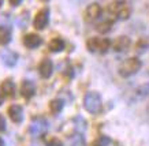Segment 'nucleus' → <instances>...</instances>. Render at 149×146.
<instances>
[{
  "label": "nucleus",
  "instance_id": "nucleus-1",
  "mask_svg": "<svg viewBox=\"0 0 149 146\" xmlns=\"http://www.w3.org/2000/svg\"><path fill=\"white\" fill-rule=\"evenodd\" d=\"M108 12L115 21H126L131 15V7L126 0H115L111 4H108Z\"/></svg>",
  "mask_w": 149,
  "mask_h": 146
},
{
  "label": "nucleus",
  "instance_id": "nucleus-2",
  "mask_svg": "<svg viewBox=\"0 0 149 146\" xmlns=\"http://www.w3.org/2000/svg\"><path fill=\"white\" fill-rule=\"evenodd\" d=\"M84 108L92 115H99L103 109V100L99 91H88L84 97Z\"/></svg>",
  "mask_w": 149,
  "mask_h": 146
},
{
  "label": "nucleus",
  "instance_id": "nucleus-3",
  "mask_svg": "<svg viewBox=\"0 0 149 146\" xmlns=\"http://www.w3.org/2000/svg\"><path fill=\"white\" fill-rule=\"evenodd\" d=\"M112 46V42L109 38L105 37H92L86 41V48L89 52L93 53H105Z\"/></svg>",
  "mask_w": 149,
  "mask_h": 146
},
{
  "label": "nucleus",
  "instance_id": "nucleus-4",
  "mask_svg": "<svg viewBox=\"0 0 149 146\" xmlns=\"http://www.w3.org/2000/svg\"><path fill=\"white\" fill-rule=\"evenodd\" d=\"M142 67V63L138 57H129V59L123 60L120 66H119V75L123 78L133 77L137 74Z\"/></svg>",
  "mask_w": 149,
  "mask_h": 146
},
{
  "label": "nucleus",
  "instance_id": "nucleus-5",
  "mask_svg": "<svg viewBox=\"0 0 149 146\" xmlns=\"http://www.w3.org/2000/svg\"><path fill=\"white\" fill-rule=\"evenodd\" d=\"M48 131V122L44 118H36L29 126V132L32 137H41Z\"/></svg>",
  "mask_w": 149,
  "mask_h": 146
},
{
  "label": "nucleus",
  "instance_id": "nucleus-6",
  "mask_svg": "<svg viewBox=\"0 0 149 146\" xmlns=\"http://www.w3.org/2000/svg\"><path fill=\"white\" fill-rule=\"evenodd\" d=\"M48 23H49V10L45 7V8H41L36 14L33 25L37 30H44L48 26Z\"/></svg>",
  "mask_w": 149,
  "mask_h": 146
},
{
  "label": "nucleus",
  "instance_id": "nucleus-7",
  "mask_svg": "<svg viewBox=\"0 0 149 146\" xmlns=\"http://www.w3.org/2000/svg\"><path fill=\"white\" fill-rule=\"evenodd\" d=\"M103 14V8L99 3H92L86 7L85 12H84V18L86 22H95L101 17Z\"/></svg>",
  "mask_w": 149,
  "mask_h": 146
},
{
  "label": "nucleus",
  "instance_id": "nucleus-8",
  "mask_svg": "<svg viewBox=\"0 0 149 146\" xmlns=\"http://www.w3.org/2000/svg\"><path fill=\"white\" fill-rule=\"evenodd\" d=\"M0 60L7 67H14L18 62V53L10 49H3L0 52Z\"/></svg>",
  "mask_w": 149,
  "mask_h": 146
},
{
  "label": "nucleus",
  "instance_id": "nucleus-9",
  "mask_svg": "<svg viewBox=\"0 0 149 146\" xmlns=\"http://www.w3.org/2000/svg\"><path fill=\"white\" fill-rule=\"evenodd\" d=\"M131 45V41H130V38L127 36H120V37H118L116 40L112 42V48L115 52H126V51H129V48H130Z\"/></svg>",
  "mask_w": 149,
  "mask_h": 146
},
{
  "label": "nucleus",
  "instance_id": "nucleus-10",
  "mask_svg": "<svg viewBox=\"0 0 149 146\" xmlns=\"http://www.w3.org/2000/svg\"><path fill=\"white\" fill-rule=\"evenodd\" d=\"M23 44L26 48L29 49H36L42 44V38H41L38 34H34V33H29L23 37Z\"/></svg>",
  "mask_w": 149,
  "mask_h": 146
},
{
  "label": "nucleus",
  "instance_id": "nucleus-11",
  "mask_svg": "<svg viewBox=\"0 0 149 146\" xmlns=\"http://www.w3.org/2000/svg\"><path fill=\"white\" fill-rule=\"evenodd\" d=\"M38 73L42 78H49L54 73V64L51 62V59H44L41 60V63L38 64Z\"/></svg>",
  "mask_w": 149,
  "mask_h": 146
},
{
  "label": "nucleus",
  "instance_id": "nucleus-12",
  "mask_svg": "<svg viewBox=\"0 0 149 146\" xmlns=\"http://www.w3.org/2000/svg\"><path fill=\"white\" fill-rule=\"evenodd\" d=\"M8 116L14 123H22V120H23L22 107H19V105H17V104L11 105L8 108Z\"/></svg>",
  "mask_w": 149,
  "mask_h": 146
},
{
  "label": "nucleus",
  "instance_id": "nucleus-13",
  "mask_svg": "<svg viewBox=\"0 0 149 146\" xmlns=\"http://www.w3.org/2000/svg\"><path fill=\"white\" fill-rule=\"evenodd\" d=\"M21 93H22V96L26 98V100H30L33 96H34V93H36V86H34V83L32 81H23L22 82V86H21Z\"/></svg>",
  "mask_w": 149,
  "mask_h": 146
},
{
  "label": "nucleus",
  "instance_id": "nucleus-14",
  "mask_svg": "<svg viewBox=\"0 0 149 146\" xmlns=\"http://www.w3.org/2000/svg\"><path fill=\"white\" fill-rule=\"evenodd\" d=\"M148 96H149V83H144V85L138 86L136 90H134V93H133V100L141 101V100H144V98H146Z\"/></svg>",
  "mask_w": 149,
  "mask_h": 146
},
{
  "label": "nucleus",
  "instance_id": "nucleus-15",
  "mask_svg": "<svg viewBox=\"0 0 149 146\" xmlns=\"http://www.w3.org/2000/svg\"><path fill=\"white\" fill-rule=\"evenodd\" d=\"M0 89H1V91H3L4 96H7V97L15 96V83H14L11 79H6L4 82L1 83Z\"/></svg>",
  "mask_w": 149,
  "mask_h": 146
},
{
  "label": "nucleus",
  "instance_id": "nucleus-16",
  "mask_svg": "<svg viewBox=\"0 0 149 146\" xmlns=\"http://www.w3.org/2000/svg\"><path fill=\"white\" fill-rule=\"evenodd\" d=\"M68 143H70V146H86L85 138H84L81 131H77V132H74V134H71L68 137Z\"/></svg>",
  "mask_w": 149,
  "mask_h": 146
},
{
  "label": "nucleus",
  "instance_id": "nucleus-17",
  "mask_svg": "<svg viewBox=\"0 0 149 146\" xmlns=\"http://www.w3.org/2000/svg\"><path fill=\"white\" fill-rule=\"evenodd\" d=\"M48 48H49L51 52L59 53V52H62V51L64 49V41L62 40V38H59V37L52 38V40L49 41V44H48Z\"/></svg>",
  "mask_w": 149,
  "mask_h": 146
},
{
  "label": "nucleus",
  "instance_id": "nucleus-18",
  "mask_svg": "<svg viewBox=\"0 0 149 146\" xmlns=\"http://www.w3.org/2000/svg\"><path fill=\"white\" fill-rule=\"evenodd\" d=\"M113 21L115 19H105L103 22H100L96 25V30L101 34H107L112 30V25H113Z\"/></svg>",
  "mask_w": 149,
  "mask_h": 146
},
{
  "label": "nucleus",
  "instance_id": "nucleus-19",
  "mask_svg": "<svg viewBox=\"0 0 149 146\" xmlns=\"http://www.w3.org/2000/svg\"><path fill=\"white\" fill-rule=\"evenodd\" d=\"M11 41V28L0 26V45H7Z\"/></svg>",
  "mask_w": 149,
  "mask_h": 146
},
{
  "label": "nucleus",
  "instance_id": "nucleus-20",
  "mask_svg": "<svg viewBox=\"0 0 149 146\" xmlns=\"http://www.w3.org/2000/svg\"><path fill=\"white\" fill-rule=\"evenodd\" d=\"M63 107H64V102H63V100H60V98H55V100H52L49 102V109L54 115L60 113L62 109H63Z\"/></svg>",
  "mask_w": 149,
  "mask_h": 146
},
{
  "label": "nucleus",
  "instance_id": "nucleus-21",
  "mask_svg": "<svg viewBox=\"0 0 149 146\" xmlns=\"http://www.w3.org/2000/svg\"><path fill=\"white\" fill-rule=\"evenodd\" d=\"M95 146H113V141L109 137L103 135V137H100L99 139L95 141Z\"/></svg>",
  "mask_w": 149,
  "mask_h": 146
},
{
  "label": "nucleus",
  "instance_id": "nucleus-22",
  "mask_svg": "<svg viewBox=\"0 0 149 146\" xmlns=\"http://www.w3.org/2000/svg\"><path fill=\"white\" fill-rule=\"evenodd\" d=\"M6 127H7V126H6V119H4L3 115L0 113V132L6 131Z\"/></svg>",
  "mask_w": 149,
  "mask_h": 146
},
{
  "label": "nucleus",
  "instance_id": "nucleus-23",
  "mask_svg": "<svg viewBox=\"0 0 149 146\" xmlns=\"http://www.w3.org/2000/svg\"><path fill=\"white\" fill-rule=\"evenodd\" d=\"M48 146H63V143L59 141V139L54 138V139H51V141L48 142Z\"/></svg>",
  "mask_w": 149,
  "mask_h": 146
},
{
  "label": "nucleus",
  "instance_id": "nucleus-24",
  "mask_svg": "<svg viewBox=\"0 0 149 146\" xmlns=\"http://www.w3.org/2000/svg\"><path fill=\"white\" fill-rule=\"evenodd\" d=\"M22 3V0H10V4L14 6V7H17V6H19Z\"/></svg>",
  "mask_w": 149,
  "mask_h": 146
},
{
  "label": "nucleus",
  "instance_id": "nucleus-25",
  "mask_svg": "<svg viewBox=\"0 0 149 146\" xmlns=\"http://www.w3.org/2000/svg\"><path fill=\"white\" fill-rule=\"evenodd\" d=\"M3 102H4V98H3V96H1V94H0V105L3 104Z\"/></svg>",
  "mask_w": 149,
  "mask_h": 146
},
{
  "label": "nucleus",
  "instance_id": "nucleus-26",
  "mask_svg": "<svg viewBox=\"0 0 149 146\" xmlns=\"http://www.w3.org/2000/svg\"><path fill=\"white\" fill-rule=\"evenodd\" d=\"M0 146H4V142H3V139L0 138Z\"/></svg>",
  "mask_w": 149,
  "mask_h": 146
},
{
  "label": "nucleus",
  "instance_id": "nucleus-27",
  "mask_svg": "<svg viewBox=\"0 0 149 146\" xmlns=\"http://www.w3.org/2000/svg\"><path fill=\"white\" fill-rule=\"evenodd\" d=\"M3 3H4V0H0V7L3 6Z\"/></svg>",
  "mask_w": 149,
  "mask_h": 146
},
{
  "label": "nucleus",
  "instance_id": "nucleus-28",
  "mask_svg": "<svg viewBox=\"0 0 149 146\" xmlns=\"http://www.w3.org/2000/svg\"><path fill=\"white\" fill-rule=\"evenodd\" d=\"M41 1H44V3H47V1H49V0H41Z\"/></svg>",
  "mask_w": 149,
  "mask_h": 146
}]
</instances>
